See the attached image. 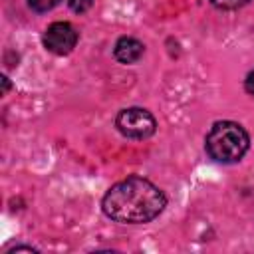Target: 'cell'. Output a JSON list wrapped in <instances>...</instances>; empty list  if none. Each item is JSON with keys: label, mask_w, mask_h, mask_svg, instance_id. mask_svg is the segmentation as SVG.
<instances>
[{"label": "cell", "mask_w": 254, "mask_h": 254, "mask_svg": "<svg viewBox=\"0 0 254 254\" xmlns=\"http://www.w3.org/2000/svg\"><path fill=\"white\" fill-rule=\"evenodd\" d=\"M117 131L127 139H149L157 131V119L143 107H125L115 115Z\"/></svg>", "instance_id": "cell-3"}, {"label": "cell", "mask_w": 254, "mask_h": 254, "mask_svg": "<svg viewBox=\"0 0 254 254\" xmlns=\"http://www.w3.org/2000/svg\"><path fill=\"white\" fill-rule=\"evenodd\" d=\"M60 2H62V0H28V6H30L34 12L44 14V12L54 10V8H56Z\"/></svg>", "instance_id": "cell-6"}, {"label": "cell", "mask_w": 254, "mask_h": 254, "mask_svg": "<svg viewBox=\"0 0 254 254\" xmlns=\"http://www.w3.org/2000/svg\"><path fill=\"white\" fill-rule=\"evenodd\" d=\"M167 206L165 192L143 177H127L115 183L101 200L107 218L121 224H145L157 218Z\"/></svg>", "instance_id": "cell-1"}, {"label": "cell", "mask_w": 254, "mask_h": 254, "mask_svg": "<svg viewBox=\"0 0 254 254\" xmlns=\"http://www.w3.org/2000/svg\"><path fill=\"white\" fill-rule=\"evenodd\" d=\"M244 91L254 97V69L248 71V75L244 77Z\"/></svg>", "instance_id": "cell-9"}, {"label": "cell", "mask_w": 254, "mask_h": 254, "mask_svg": "<svg viewBox=\"0 0 254 254\" xmlns=\"http://www.w3.org/2000/svg\"><path fill=\"white\" fill-rule=\"evenodd\" d=\"M145 54V44L133 36H121L113 46V58L119 64L131 65L137 64Z\"/></svg>", "instance_id": "cell-5"}, {"label": "cell", "mask_w": 254, "mask_h": 254, "mask_svg": "<svg viewBox=\"0 0 254 254\" xmlns=\"http://www.w3.org/2000/svg\"><path fill=\"white\" fill-rule=\"evenodd\" d=\"M67 4H69V8H71V12L83 14V12H87V10L93 6V0H67Z\"/></svg>", "instance_id": "cell-8"}, {"label": "cell", "mask_w": 254, "mask_h": 254, "mask_svg": "<svg viewBox=\"0 0 254 254\" xmlns=\"http://www.w3.org/2000/svg\"><path fill=\"white\" fill-rule=\"evenodd\" d=\"M22 250H26V252H38V248H34V246H26V244H18V246H14V248H10V250H6V254H14V252H22Z\"/></svg>", "instance_id": "cell-10"}, {"label": "cell", "mask_w": 254, "mask_h": 254, "mask_svg": "<svg viewBox=\"0 0 254 254\" xmlns=\"http://www.w3.org/2000/svg\"><path fill=\"white\" fill-rule=\"evenodd\" d=\"M77 40H79V34L69 22H54L46 28V32L42 36L44 48L56 56L71 54Z\"/></svg>", "instance_id": "cell-4"}, {"label": "cell", "mask_w": 254, "mask_h": 254, "mask_svg": "<svg viewBox=\"0 0 254 254\" xmlns=\"http://www.w3.org/2000/svg\"><path fill=\"white\" fill-rule=\"evenodd\" d=\"M250 149L248 131L236 121H216L204 137L206 155L220 165L238 163Z\"/></svg>", "instance_id": "cell-2"}, {"label": "cell", "mask_w": 254, "mask_h": 254, "mask_svg": "<svg viewBox=\"0 0 254 254\" xmlns=\"http://www.w3.org/2000/svg\"><path fill=\"white\" fill-rule=\"evenodd\" d=\"M0 81H2V95H6V93H8V89H10V79H8L6 75H2V77H0Z\"/></svg>", "instance_id": "cell-11"}, {"label": "cell", "mask_w": 254, "mask_h": 254, "mask_svg": "<svg viewBox=\"0 0 254 254\" xmlns=\"http://www.w3.org/2000/svg\"><path fill=\"white\" fill-rule=\"evenodd\" d=\"M250 0H210V4L218 10H238L242 6H246Z\"/></svg>", "instance_id": "cell-7"}]
</instances>
